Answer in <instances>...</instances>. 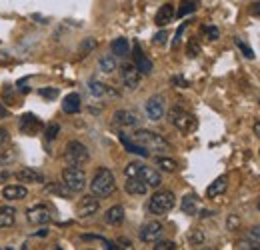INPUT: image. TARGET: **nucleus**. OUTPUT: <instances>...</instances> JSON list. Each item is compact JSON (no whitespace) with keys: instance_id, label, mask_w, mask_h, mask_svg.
Here are the masks:
<instances>
[{"instance_id":"f03ea898","label":"nucleus","mask_w":260,"mask_h":250,"mask_svg":"<svg viewBox=\"0 0 260 250\" xmlns=\"http://www.w3.org/2000/svg\"><path fill=\"white\" fill-rule=\"evenodd\" d=\"M134 142H138L140 146H144L148 152H168L170 150V144L164 140L162 134L158 132H152V130H146V128H138L132 136H130Z\"/></svg>"},{"instance_id":"c03bdc74","label":"nucleus","mask_w":260,"mask_h":250,"mask_svg":"<svg viewBox=\"0 0 260 250\" xmlns=\"http://www.w3.org/2000/svg\"><path fill=\"white\" fill-rule=\"evenodd\" d=\"M166 38H168V32H166V30H160L158 34H154L152 42H154V44H164V42H166Z\"/></svg>"},{"instance_id":"39448f33","label":"nucleus","mask_w":260,"mask_h":250,"mask_svg":"<svg viewBox=\"0 0 260 250\" xmlns=\"http://www.w3.org/2000/svg\"><path fill=\"white\" fill-rule=\"evenodd\" d=\"M168 120H170V124L174 126L176 130H180L184 134L196 130V126H198V120H196L194 114L186 112L184 108H170L168 110Z\"/></svg>"},{"instance_id":"7ed1b4c3","label":"nucleus","mask_w":260,"mask_h":250,"mask_svg":"<svg viewBox=\"0 0 260 250\" xmlns=\"http://www.w3.org/2000/svg\"><path fill=\"white\" fill-rule=\"evenodd\" d=\"M124 174H126V178H128V176H136V178L144 180L148 186H152V188H158L160 184H162V176H160V172L154 170L152 166L142 164V162H130V164H126Z\"/></svg>"},{"instance_id":"1a4fd4ad","label":"nucleus","mask_w":260,"mask_h":250,"mask_svg":"<svg viewBox=\"0 0 260 250\" xmlns=\"http://www.w3.org/2000/svg\"><path fill=\"white\" fill-rule=\"evenodd\" d=\"M112 122L118 128H138L140 118L134 110H116L112 116Z\"/></svg>"},{"instance_id":"412c9836","label":"nucleus","mask_w":260,"mask_h":250,"mask_svg":"<svg viewBox=\"0 0 260 250\" xmlns=\"http://www.w3.org/2000/svg\"><path fill=\"white\" fill-rule=\"evenodd\" d=\"M88 90H90L92 96H96V98H104V96H118V92H116L114 88H110L108 84L98 82V80H90V82H88Z\"/></svg>"},{"instance_id":"f704fd0d","label":"nucleus","mask_w":260,"mask_h":250,"mask_svg":"<svg viewBox=\"0 0 260 250\" xmlns=\"http://www.w3.org/2000/svg\"><path fill=\"white\" fill-rule=\"evenodd\" d=\"M58 132H60V126L56 124V122H50V124L46 126V130H44V136H46L48 142H52V140H56Z\"/></svg>"},{"instance_id":"8fccbe9b","label":"nucleus","mask_w":260,"mask_h":250,"mask_svg":"<svg viewBox=\"0 0 260 250\" xmlns=\"http://www.w3.org/2000/svg\"><path fill=\"white\" fill-rule=\"evenodd\" d=\"M6 116H8V108L0 102V118H6Z\"/></svg>"},{"instance_id":"f257e3e1","label":"nucleus","mask_w":260,"mask_h":250,"mask_svg":"<svg viewBox=\"0 0 260 250\" xmlns=\"http://www.w3.org/2000/svg\"><path fill=\"white\" fill-rule=\"evenodd\" d=\"M90 192L98 196V198H108L116 192V180H114V174L112 170L108 168H98L90 180Z\"/></svg>"},{"instance_id":"4c0bfd02","label":"nucleus","mask_w":260,"mask_h":250,"mask_svg":"<svg viewBox=\"0 0 260 250\" xmlns=\"http://www.w3.org/2000/svg\"><path fill=\"white\" fill-rule=\"evenodd\" d=\"M202 32H204L210 40H218V38H220V30H218L216 26H212V24H204V26H202Z\"/></svg>"},{"instance_id":"dca6fc26","label":"nucleus","mask_w":260,"mask_h":250,"mask_svg":"<svg viewBox=\"0 0 260 250\" xmlns=\"http://www.w3.org/2000/svg\"><path fill=\"white\" fill-rule=\"evenodd\" d=\"M20 130L24 132V134H28V136H32L36 134L40 128H42V122H40V118H36L34 114H22L20 116Z\"/></svg>"},{"instance_id":"4468645a","label":"nucleus","mask_w":260,"mask_h":250,"mask_svg":"<svg viewBox=\"0 0 260 250\" xmlns=\"http://www.w3.org/2000/svg\"><path fill=\"white\" fill-rule=\"evenodd\" d=\"M146 114L150 120H160L164 116V100L162 96H150L146 100Z\"/></svg>"},{"instance_id":"cd10ccee","label":"nucleus","mask_w":260,"mask_h":250,"mask_svg":"<svg viewBox=\"0 0 260 250\" xmlns=\"http://www.w3.org/2000/svg\"><path fill=\"white\" fill-rule=\"evenodd\" d=\"M110 48H112V54L114 56H126L130 50V44L126 38H114L112 44H110Z\"/></svg>"},{"instance_id":"b1692460","label":"nucleus","mask_w":260,"mask_h":250,"mask_svg":"<svg viewBox=\"0 0 260 250\" xmlns=\"http://www.w3.org/2000/svg\"><path fill=\"white\" fill-rule=\"evenodd\" d=\"M62 110H64L66 114H76L80 110V96L76 92L66 94L64 100H62Z\"/></svg>"},{"instance_id":"ddd939ff","label":"nucleus","mask_w":260,"mask_h":250,"mask_svg":"<svg viewBox=\"0 0 260 250\" xmlns=\"http://www.w3.org/2000/svg\"><path fill=\"white\" fill-rule=\"evenodd\" d=\"M134 66L138 68V72L140 74H152V70H154V66H152V60L142 52V48H140V44L136 42L134 44Z\"/></svg>"},{"instance_id":"6ab92c4d","label":"nucleus","mask_w":260,"mask_h":250,"mask_svg":"<svg viewBox=\"0 0 260 250\" xmlns=\"http://www.w3.org/2000/svg\"><path fill=\"white\" fill-rule=\"evenodd\" d=\"M118 140L122 142V146H124L128 152H132V154H138V157H142V158L150 157V152H148L144 146H140L138 142H134V140H132L130 136H126V134H122V132H120V134H118Z\"/></svg>"},{"instance_id":"6e6552de","label":"nucleus","mask_w":260,"mask_h":250,"mask_svg":"<svg viewBox=\"0 0 260 250\" xmlns=\"http://www.w3.org/2000/svg\"><path fill=\"white\" fill-rule=\"evenodd\" d=\"M100 208V202H98V196L94 194H88V196H82L78 200V206H76V212L80 218H90L94 216Z\"/></svg>"},{"instance_id":"c9c22d12","label":"nucleus","mask_w":260,"mask_h":250,"mask_svg":"<svg viewBox=\"0 0 260 250\" xmlns=\"http://www.w3.org/2000/svg\"><path fill=\"white\" fill-rule=\"evenodd\" d=\"M188 240H190V244H194V246H200V244L204 242V232H202L200 228H194V230L188 234Z\"/></svg>"},{"instance_id":"2eb2a0df","label":"nucleus","mask_w":260,"mask_h":250,"mask_svg":"<svg viewBox=\"0 0 260 250\" xmlns=\"http://www.w3.org/2000/svg\"><path fill=\"white\" fill-rule=\"evenodd\" d=\"M14 176H16L18 182H26V184H42L44 182V174L34 170V168H22Z\"/></svg>"},{"instance_id":"f3484780","label":"nucleus","mask_w":260,"mask_h":250,"mask_svg":"<svg viewBox=\"0 0 260 250\" xmlns=\"http://www.w3.org/2000/svg\"><path fill=\"white\" fill-rule=\"evenodd\" d=\"M28 196V188L24 184H8L2 188V198L6 200H22Z\"/></svg>"},{"instance_id":"9b49d317","label":"nucleus","mask_w":260,"mask_h":250,"mask_svg":"<svg viewBox=\"0 0 260 250\" xmlns=\"http://www.w3.org/2000/svg\"><path fill=\"white\" fill-rule=\"evenodd\" d=\"M162 232H164V226L160 222H146V224L140 228L138 236H140L142 242H156V240L162 236Z\"/></svg>"},{"instance_id":"393cba45","label":"nucleus","mask_w":260,"mask_h":250,"mask_svg":"<svg viewBox=\"0 0 260 250\" xmlns=\"http://www.w3.org/2000/svg\"><path fill=\"white\" fill-rule=\"evenodd\" d=\"M180 208H182V212L188 214V216L198 214V198H196V194H186V196L182 198V202H180Z\"/></svg>"},{"instance_id":"aec40b11","label":"nucleus","mask_w":260,"mask_h":250,"mask_svg":"<svg viewBox=\"0 0 260 250\" xmlns=\"http://www.w3.org/2000/svg\"><path fill=\"white\" fill-rule=\"evenodd\" d=\"M126 192L132 194V196H144L146 192H148V184L144 182V180H140V178H136V176H128V180H126Z\"/></svg>"},{"instance_id":"09e8293b","label":"nucleus","mask_w":260,"mask_h":250,"mask_svg":"<svg viewBox=\"0 0 260 250\" xmlns=\"http://www.w3.org/2000/svg\"><path fill=\"white\" fill-rule=\"evenodd\" d=\"M8 178H10V172L4 170V168H0V182H4V180H8Z\"/></svg>"},{"instance_id":"a211bd4d","label":"nucleus","mask_w":260,"mask_h":250,"mask_svg":"<svg viewBox=\"0 0 260 250\" xmlns=\"http://www.w3.org/2000/svg\"><path fill=\"white\" fill-rule=\"evenodd\" d=\"M176 16V10H174V4H162L160 8H158V12H156V16H154V22H156V26H166L168 22H172V18Z\"/></svg>"},{"instance_id":"58836bf2","label":"nucleus","mask_w":260,"mask_h":250,"mask_svg":"<svg viewBox=\"0 0 260 250\" xmlns=\"http://www.w3.org/2000/svg\"><path fill=\"white\" fill-rule=\"evenodd\" d=\"M154 250H174L176 248V242H172V240H156L154 242V246H152Z\"/></svg>"},{"instance_id":"72a5a7b5","label":"nucleus","mask_w":260,"mask_h":250,"mask_svg":"<svg viewBox=\"0 0 260 250\" xmlns=\"http://www.w3.org/2000/svg\"><path fill=\"white\" fill-rule=\"evenodd\" d=\"M234 44H236V46L242 50V54H244L246 58H254V50H252V48H250V46H248V44H246L242 38H238V36H236V38H234Z\"/></svg>"},{"instance_id":"bb28decb","label":"nucleus","mask_w":260,"mask_h":250,"mask_svg":"<svg viewBox=\"0 0 260 250\" xmlns=\"http://www.w3.org/2000/svg\"><path fill=\"white\" fill-rule=\"evenodd\" d=\"M198 6H200V0H182L180 6H178V10H176V16H178V18H184V16L196 12Z\"/></svg>"},{"instance_id":"49530a36","label":"nucleus","mask_w":260,"mask_h":250,"mask_svg":"<svg viewBox=\"0 0 260 250\" xmlns=\"http://www.w3.org/2000/svg\"><path fill=\"white\" fill-rule=\"evenodd\" d=\"M8 138H10V136H8V130H6L4 126H0V146H4V144L8 142Z\"/></svg>"},{"instance_id":"9d476101","label":"nucleus","mask_w":260,"mask_h":250,"mask_svg":"<svg viewBox=\"0 0 260 250\" xmlns=\"http://www.w3.org/2000/svg\"><path fill=\"white\" fill-rule=\"evenodd\" d=\"M26 218H28V222L40 226V224H48L52 220V212L46 204H36V206L26 210Z\"/></svg>"},{"instance_id":"c85d7f7f","label":"nucleus","mask_w":260,"mask_h":250,"mask_svg":"<svg viewBox=\"0 0 260 250\" xmlns=\"http://www.w3.org/2000/svg\"><path fill=\"white\" fill-rule=\"evenodd\" d=\"M156 166L164 170V172H176L178 170V162L176 160H172V158H166V157H156Z\"/></svg>"},{"instance_id":"423d86ee","label":"nucleus","mask_w":260,"mask_h":250,"mask_svg":"<svg viewBox=\"0 0 260 250\" xmlns=\"http://www.w3.org/2000/svg\"><path fill=\"white\" fill-rule=\"evenodd\" d=\"M90 160L88 148L80 140H70L64 148V162L68 166H84Z\"/></svg>"},{"instance_id":"37998d69","label":"nucleus","mask_w":260,"mask_h":250,"mask_svg":"<svg viewBox=\"0 0 260 250\" xmlns=\"http://www.w3.org/2000/svg\"><path fill=\"white\" fill-rule=\"evenodd\" d=\"M40 96H44V98H56L58 96V88H40Z\"/></svg>"},{"instance_id":"7c9ffc66","label":"nucleus","mask_w":260,"mask_h":250,"mask_svg":"<svg viewBox=\"0 0 260 250\" xmlns=\"http://www.w3.org/2000/svg\"><path fill=\"white\" fill-rule=\"evenodd\" d=\"M44 190H46V192H52V194H58L60 198H70V196H72V192H70V190L64 186V182H62V184H54V182H48V184L44 186Z\"/></svg>"},{"instance_id":"de8ad7c7","label":"nucleus","mask_w":260,"mask_h":250,"mask_svg":"<svg viewBox=\"0 0 260 250\" xmlns=\"http://www.w3.org/2000/svg\"><path fill=\"white\" fill-rule=\"evenodd\" d=\"M250 14H252V16H260V0L250 6Z\"/></svg>"},{"instance_id":"a18cd8bd","label":"nucleus","mask_w":260,"mask_h":250,"mask_svg":"<svg viewBox=\"0 0 260 250\" xmlns=\"http://www.w3.org/2000/svg\"><path fill=\"white\" fill-rule=\"evenodd\" d=\"M172 84H176V86H180V88H186V86H188V80L182 78V76H172Z\"/></svg>"},{"instance_id":"ea45409f","label":"nucleus","mask_w":260,"mask_h":250,"mask_svg":"<svg viewBox=\"0 0 260 250\" xmlns=\"http://www.w3.org/2000/svg\"><path fill=\"white\" fill-rule=\"evenodd\" d=\"M248 240L260 248V224L258 226H252V228L248 230Z\"/></svg>"},{"instance_id":"3c124183","label":"nucleus","mask_w":260,"mask_h":250,"mask_svg":"<svg viewBox=\"0 0 260 250\" xmlns=\"http://www.w3.org/2000/svg\"><path fill=\"white\" fill-rule=\"evenodd\" d=\"M212 214H214L212 210H202V212H200V218H208V216H212Z\"/></svg>"},{"instance_id":"c756f323","label":"nucleus","mask_w":260,"mask_h":250,"mask_svg":"<svg viewBox=\"0 0 260 250\" xmlns=\"http://www.w3.org/2000/svg\"><path fill=\"white\" fill-rule=\"evenodd\" d=\"M98 66H100V70H102L104 74H112V72L116 70V58L110 56V54H106V56H102V58L98 60Z\"/></svg>"},{"instance_id":"e433bc0d","label":"nucleus","mask_w":260,"mask_h":250,"mask_svg":"<svg viewBox=\"0 0 260 250\" xmlns=\"http://www.w3.org/2000/svg\"><path fill=\"white\" fill-rule=\"evenodd\" d=\"M186 52H188V56H190V58H196V56L200 54V44H198V40H196V38H190V40H188Z\"/></svg>"},{"instance_id":"0eeeda50","label":"nucleus","mask_w":260,"mask_h":250,"mask_svg":"<svg viewBox=\"0 0 260 250\" xmlns=\"http://www.w3.org/2000/svg\"><path fill=\"white\" fill-rule=\"evenodd\" d=\"M62 182L72 194L82 192L86 188V172L82 170V166H66L62 170Z\"/></svg>"},{"instance_id":"603ef678","label":"nucleus","mask_w":260,"mask_h":250,"mask_svg":"<svg viewBox=\"0 0 260 250\" xmlns=\"http://www.w3.org/2000/svg\"><path fill=\"white\" fill-rule=\"evenodd\" d=\"M254 134H256V136H260V120H258V122H254Z\"/></svg>"},{"instance_id":"79ce46f5","label":"nucleus","mask_w":260,"mask_h":250,"mask_svg":"<svg viewBox=\"0 0 260 250\" xmlns=\"http://www.w3.org/2000/svg\"><path fill=\"white\" fill-rule=\"evenodd\" d=\"M226 226L228 230H238V226H240V218L236 216V214H230L226 220Z\"/></svg>"},{"instance_id":"20e7f679","label":"nucleus","mask_w":260,"mask_h":250,"mask_svg":"<svg viewBox=\"0 0 260 250\" xmlns=\"http://www.w3.org/2000/svg\"><path fill=\"white\" fill-rule=\"evenodd\" d=\"M174 202H176V196L172 190H158L148 200V210L156 216H164L174 208Z\"/></svg>"},{"instance_id":"5701e85b","label":"nucleus","mask_w":260,"mask_h":250,"mask_svg":"<svg viewBox=\"0 0 260 250\" xmlns=\"http://www.w3.org/2000/svg\"><path fill=\"white\" fill-rule=\"evenodd\" d=\"M104 220H106V224H112V226L122 224V222H124V208H122L120 204H116V206L108 208V210H106V214H104Z\"/></svg>"},{"instance_id":"a878e982","label":"nucleus","mask_w":260,"mask_h":250,"mask_svg":"<svg viewBox=\"0 0 260 250\" xmlns=\"http://www.w3.org/2000/svg\"><path fill=\"white\" fill-rule=\"evenodd\" d=\"M16 222V210L12 206H0V228H8Z\"/></svg>"},{"instance_id":"a19ab883","label":"nucleus","mask_w":260,"mask_h":250,"mask_svg":"<svg viewBox=\"0 0 260 250\" xmlns=\"http://www.w3.org/2000/svg\"><path fill=\"white\" fill-rule=\"evenodd\" d=\"M186 26H188V22H182V24L178 26V30H176V36H174V42H172V48H178V44H180V38H182V32L186 30Z\"/></svg>"},{"instance_id":"4be33fe9","label":"nucleus","mask_w":260,"mask_h":250,"mask_svg":"<svg viewBox=\"0 0 260 250\" xmlns=\"http://www.w3.org/2000/svg\"><path fill=\"white\" fill-rule=\"evenodd\" d=\"M226 188H228V176L222 174V176H218L214 182H210V186L206 188V196H208V198H216V196L224 194Z\"/></svg>"},{"instance_id":"473e14b6","label":"nucleus","mask_w":260,"mask_h":250,"mask_svg":"<svg viewBox=\"0 0 260 250\" xmlns=\"http://www.w3.org/2000/svg\"><path fill=\"white\" fill-rule=\"evenodd\" d=\"M96 46H98L96 38H84L82 44H80V48H78V52H80V56H86V54H90Z\"/></svg>"},{"instance_id":"864d4df0","label":"nucleus","mask_w":260,"mask_h":250,"mask_svg":"<svg viewBox=\"0 0 260 250\" xmlns=\"http://www.w3.org/2000/svg\"><path fill=\"white\" fill-rule=\"evenodd\" d=\"M258 208H260V202H258Z\"/></svg>"},{"instance_id":"2f4dec72","label":"nucleus","mask_w":260,"mask_h":250,"mask_svg":"<svg viewBox=\"0 0 260 250\" xmlns=\"http://www.w3.org/2000/svg\"><path fill=\"white\" fill-rule=\"evenodd\" d=\"M16 150H12V148H6V146H0V166H8L10 162H14L16 160Z\"/></svg>"},{"instance_id":"f8f14e48","label":"nucleus","mask_w":260,"mask_h":250,"mask_svg":"<svg viewBox=\"0 0 260 250\" xmlns=\"http://www.w3.org/2000/svg\"><path fill=\"white\" fill-rule=\"evenodd\" d=\"M140 78H142V74L138 72V68L134 64H124L122 66V82L128 90H136L140 86Z\"/></svg>"}]
</instances>
